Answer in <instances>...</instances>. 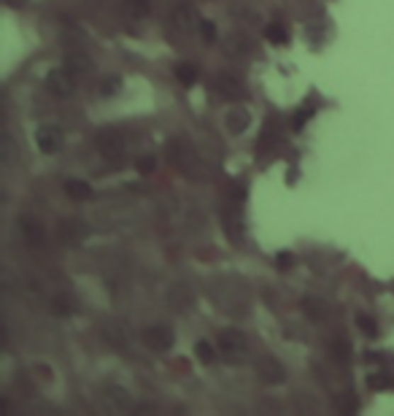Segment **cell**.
Instances as JSON below:
<instances>
[{
  "label": "cell",
  "instance_id": "obj_1",
  "mask_svg": "<svg viewBox=\"0 0 394 416\" xmlns=\"http://www.w3.org/2000/svg\"><path fill=\"white\" fill-rule=\"evenodd\" d=\"M170 154H173L170 159L181 168L186 179H192V181H208L211 179V168L203 162V157H197V152L189 144H184V141L173 144L170 146Z\"/></svg>",
  "mask_w": 394,
  "mask_h": 416
},
{
  "label": "cell",
  "instance_id": "obj_2",
  "mask_svg": "<svg viewBox=\"0 0 394 416\" xmlns=\"http://www.w3.org/2000/svg\"><path fill=\"white\" fill-rule=\"evenodd\" d=\"M100 405L103 411H108L113 416H125L133 411V395L130 389H125L122 384H106L100 389Z\"/></svg>",
  "mask_w": 394,
  "mask_h": 416
},
{
  "label": "cell",
  "instance_id": "obj_3",
  "mask_svg": "<svg viewBox=\"0 0 394 416\" xmlns=\"http://www.w3.org/2000/svg\"><path fill=\"white\" fill-rule=\"evenodd\" d=\"M216 352L227 362H240L249 352V341L240 330H222L219 338H216Z\"/></svg>",
  "mask_w": 394,
  "mask_h": 416
},
{
  "label": "cell",
  "instance_id": "obj_4",
  "mask_svg": "<svg viewBox=\"0 0 394 416\" xmlns=\"http://www.w3.org/2000/svg\"><path fill=\"white\" fill-rule=\"evenodd\" d=\"M43 84H46V92L52 98H71L73 89H76V76L62 65V68H55V71L46 73Z\"/></svg>",
  "mask_w": 394,
  "mask_h": 416
},
{
  "label": "cell",
  "instance_id": "obj_5",
  "mask_svg": "<svg viewBox=\"0 0 394 416\" xmlns=\"http://www.w3.org/2000/svg\"><path fill=\"white\" fill-rule=\"evenodd\" d=\"M98 152L100 157L119 162L125 157V138L116 133V130H100L98 133Z\"/></svg>",
  "mask_w": 394,
  "mask_h": 416
},
{
  "label": "cell",
  "instance_id": "obj_6",
  "mask_svg": "<svg viewBox=\"0 0 394 416\" xmlns=\"http://www.w3.org/2000/svg\"><path fill=\"white\" fill-rule=\"evenodd\" d=\"M86 225L81 219H62L60 222V227H57V238H60V244L62 246H81L86 238Z\"/></svg>",
  "mask_w": 394,
  "mask_h": 416
},
{
  "label": "cell",
  "instance_id": "obj_7",
  "mask_svg": "<svg viewBox=\"0 0 394 416\" xmlns=\"http://www.w3.org/2000/svg\"><path fill=\"white\" fill-rule=\"evenodd\" d=\"M19 232L30 249H46V230L35 216H19Z\"/></svg>",
  "mask_w": 394,
  "mask_h": 416
},
{
  "label": "cell",
  "instance_id": "obj_8",
  "mask_svg": "<svg viewBox=\"0 0 394 416\" xmlns=\"http://www.w3.org/2000/svg\"><path fill=\"white\" fill-rule=\"evenodd\" d=\"M257 376H259V381H262V384L276 387V384H281L283 378H286V371H283V365L278 362V359L265 354V357L257 359Z\"/></svg>",
  "mask_w": 394,
  "mask_h": 416
},
{
  "label": "cell",
  "instance_id": "obj_9",
  "mask_svg": "<svg viewBox=\"0 0 394 416\" xmlns=\"http://www.w3.org/2000/svg\"><path fill=\"white\" fill-rule=\"evenodd\" d=\"M141 341L146 349H152V352H168L170 346H173V332L165 327V325H152V327H146L141 335Z\"/></svg>",
  "mask_w": 394,
  "mask_h": 416
},
{
  "label": "cell",
  "instance_id": "obj_10",
  "mask_svg": "<svg viewBox=\"0 0 394 416\" xmlns=\"http://www.w3.org/2000/svg\"><path fill=\"white\" fill-rule=\"evenodd\" d=\"M35 144H38L43 154H55L60 144H62V130L57 128V125H43L35 133Z\"/></svg>",
  "mask_w": 394,
  "mask_h": 416
},
{
  "label": "cell",
  "instance_id": "obj_11",
  "mask_svg": "<svg viewBox=\"0 0 394 416\" xmlns=\"http://www.w3.org/2000/svg\"><path fill=\"white\" fill-rule=\"evenodd\" d=\"M65 68L76 76V79H81V76H86V73H92V60L86 57V52H79V49H71L68 55H65Z\"/></svg>",
  "mask_w": 394,
  "mask_h": 416
},
{
  "label": "cell",
  "instance_id": "obj_12",
  "mask_svg": "<svg viewBox=\"0 0 394 416\" xmlns=\"http://www.w3.org/2000/svg\"><path fill=\"white\" fill-rule=\"evenodd\" d=\"M252 125V114L243 108V106H235V108H230V114H227V130L232 133V135H240V133H246Z\"/></svg>",
  "mask_w": 394,
  "mask_h": 416
},
{
  "label": "cell",
  "instance_id": "obj_13",
  "mask_svg": "<svg viewBox=\"0 0 394 416\" xmlns=\"http://www.w3.org/2000/svg\"><path fill=\"white\" fill-rule=\"evenodd\" d=\"M213 92H219V98H225V101H238L243 95L238 79H232V76H219L213 81Z\"/></svg>",
  "mask_w": 394,
  "mask_h": 416
},
{
  "label": "cell",
  "instance_id": "obj_14",
  "mask_svg": "<svg viewBox=\"0 0 394 416\" xmlns=\"http://www.w3.org/2000/svg\"><path fill=\"white\" fill-rule=\"evenodd\" d=\"M65 195L76 203L89 201V198H92V187H89L86 181H81V179H68V181H65Z\"/></svg>",
  "mask_w": 394,
  "mask_h": 416
},
{
  "label": "cell",
  "instance_id": "obj_15",
  "mask_svg": "<svg viewBox=\"0 0 394 416\" xmlns=\"http://www.w3.org/2000/svg\"><path fill=\"white\" fill-rule=\"evenodd\" d=\"M173 25H176V28H181V30L195 28V11H192V6H189V3H179V6L173 9Z\"/></svg>",
  "mask_w": 394,
  "mask_h": 416
},
{
  "label": "cell",
  "instance_id": "obj_16",
  "mask_svg": "<svg viewBox=\"0 0 394 416\" xmlns=\"http://www.w3.org/2000/svg\"><path fill=\"white\" fill-rule=\"evenodd\" d=\"M225 55L227 57H246L249 55V41L243 35H230L225 41Z\"/></svg>",
  "mask_w": 394,
  "mask_h": 416
},
{
  "label": "cell",
  "instance_id": "obj_17",
  "mask_svg": "<svg viewBox=\"0 0 394 416\" xmlns=\"http://www.w3.org/2000/svg\"><path fill=\"white\" fill-rule=\"evenodd\" d=\"M52 311H55L57 316H71L73 311H76V303H73V298H68V295H55V298H52Z\"/></svg>",
  "mask_w": 394,
  "mask_h": 416
},
{
  "label": "cell",
  "instance_id": "obj_18",
  "mask_svg": "<svg viewBox=\"0 0 394 416\" xmlns=\"http://www.w3.org/2000/svg\"><path fill=\"white\" fill-rule=\"evenodd\" d=\"M265 38H268L270 43H276V46H281V43L289 41V33H286V28L278 25V22H270L268 28H265Z\"/></svg>",
  "mask_w": 394,
  "mask_h": 416
},
{
  "label": "cell",
  "instance_id": "obj_19",
  "mask_svg": "<svg viewBox=\"0 0 394 416\" xmlns=\"http://www.w3.org/2000/svg\"><path fill=\"white\" fill-rule=\"evenodd\" d=\"M176 79H179L184 86H192L197 81V68L192 65V62H179V68H176Z\"/></svg>",
  "mask_w": 394,
  "mask_h": 416
},
{
  "label": "cell",
  "instance_id": "obj_20",
  "mask_svg": "<svg viewBox=\"0 0 394 416\" xmlns=\"http://www.w3.org/2000/svg\"><path fill=\"white\" fill-rule=\"evenodd\" d=\"M125 11L133 19H143L149 14V0H125Z\"/></svg>",
  "mask_w": 394,
  "mask_h": 416
},
{
  "label": "cell",
  "instance_id": "obj_21",
  "mask_svg": "<svg viewBox=\"0 0 394 416\" xmlns=\"http://www.w3.org/2000/svg\"><path fill=\"white\" fill-rule=\"evenodd\" d=\"M100 92H103L106 98H113V95H119V92H122V79H119V76H108V79H103V84H100Z\"/></svg>",
  "mask_w": 394,
  "mask_h": 416
},
{
  "label": "cell",
  "instance_id": "obj_22",
  "mask_svg": "<svg viewBox=\"0 0 394 416\" xmlns=\"http://www.w3.org/2000/svg\"><path fill=\"white\" fill-rule=\"evenodd\" d=\"M195 354H197V359H200V362H206V365H208V362H213V357H216L219 352H216V349H213L208 341H197Z\"/></svg>",
  "mask_w": 394,
  "mask_h": 416
},
{
  "label": "cell",
  "instance_id": "obj_23",
  "mask_svg": "<svg viewBox=\"0 0 394 416\" xmlns=\"http://www.w3.org/2000/svg\"><path fill=\"white\" fill-rule=\"evenodd\" d=\"M135 168L141 176H152L157 171V157L154 154H141V157L135 159Z\"/></svg>",
  "mask_w": 394,
  "mask_h": 416
},
{
  "label": "cell",
  "instance_id": "obj_24",
  "mask_svg": "<svg viewBox=\"0 0 394 416\" xmlns=\"http://www.w3.org/2000/svg\"><path fill=\"white\" fill-rule=\"evenodd\" d=\"M197 33H200V38L206 43L216 41V25H213L211 19H200V22H197Z\"/></svg>",
  "mask_w": 394,
  "mask_h": 416
},
{
  "label": "cell",
  "instance_id": "obj_25",
  "mask_svg": "<svg viewBox=\"0 0 394 416\" xmlns=\"http://www.w3.org/2000/svg\"><path fill=\"white\" fill-rule=\"evenodd\" d=\"M303 305H305V311H308L310 319H322V316L327 314V303L316 300V298H305Z\"/></svg>",
  "mask_w": 394,
  "mask_h": 416
},
{
  "label": "cell",
  "instance_id": "obj_26",
  "mask_svg": "<svg viewBox=\"0 0 394 416\" xmlns=\"http://www.w3.org/2000/svg\"><path fill=\"white\" fill-rule=\"evenodd\" d=\"M356 327L365 332V335H370V338H376V335H378V325H376V319H370V316H365V314L356 316Z\"/></svg>",
  "mask_w": 394,
  "mask_h": 416
},
{
  "label": "cell",
  "instance_id": "obj_27",
  "mask_svg": "<svg viewBox=\"0 0 394 416\" xmlns=\"http://www.w3.org/2000/svg\"><path fill=\"white\" fill-rule=\"evenodd\" d=\"M276 262H278V268L286 271V268H292V265H295V254H292V252H281V254L276 257Z\"/></svg>",
  "mask_w": 394,
  "mask_h": 416
},
{
  "label": "cell",
  "instance_id": "obj_28",
  "mask_svg": "<svg viewBox=\"0 0 394 416\" xmlns=\"http://www.w3.org/2000/svg\"><path fill=\"white\" fill-rule=\"evenodd\" d=\"M367 387H373V389L389 387V378H383V376H370V378H367Z\"/></svg>",
  "mask_w": 394,
  "mask_h": 416
},
{
  "label": "cell",
  "instance_id": "obj_29",
  "mask_svg": "<svg viewBox=\"0 0 394 416\" xmlns=\"http://www.w3.org/2000/svg\"><path fill=\"white\" fill-rule=\"evenodd\" d=\"M308 119H310V111H297L295 122H292V128L300 130V128H303V125H305V122H308Z\"/></svg>",
  "mask_w": 394,
  "mask_h": 416
},
{
  "label": "cell",
  "instance_id": "obj_30",
  "mask_svg": "<svg viewBox=\"0 0 394 416\" xmlns=\"http://www.w3.org/2000/svg\"><path fill=\"white\" fill-rule=\"evenodd\" d=\"M335 354H338L340 359L349 357V344H343V341H338V344H335Z\"/></svg>",
  "mask_w": 394,
  "mask_h": 416
},
{
  "label": "cell",
  "instance_id": "obj_31",
  "mask_svg": "<svg viewBox=\"0 0 394 416\" xmlns=\"http://www.w3.org/2000/svg\"><path fill=\"white\" fill-rule=\"evenodd\" d=\"M35 371H38V373H41L43 378H52V373H49V368H43V365H38V368H35Z\"/></svg>",
  "mask_w": 394,
  "mask_h": 416
},
{
  "label": "cell",
  "instance_id": "obj_32",
  "mask_svg": "<svg viewBox=\"0 0 394 416\" xmlns=\"http://www.w3.org/2000/svg\"><path fill=\"white\" fill-rule=\"evenodd\" d=\"M6 3H9V6H14V9H19V6L25 3V0H6Z\"/></svg>",
  "mask_w": 394,
  "mask_h": 416
}]
</instances>
